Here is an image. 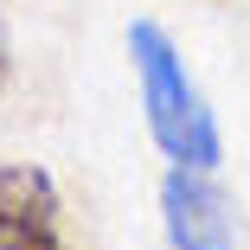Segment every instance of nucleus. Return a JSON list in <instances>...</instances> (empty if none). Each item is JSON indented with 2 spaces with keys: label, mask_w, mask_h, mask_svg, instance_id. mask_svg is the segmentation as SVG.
I'll return each mask as SVG.
<instances>
[{
  "label": "nucleus",
  "mask_w": 250,
  "mask_h": 250,
  "mask_svg": "<svg viewBox=\"0 0 250 250\" xmlns=\"http://www.w3.org/2000/svg\"><path fill=\"white\" fill-rule=\"evenodd\" d=\"M128 58L141 77V109H147V135L161 141V154L173 167H218L225 161V135L206 109L199 83L186 77V58L173 52L167 26L135 20L128 26Z\"/></svg>",
  "instance_id": "1"
},
{
  "label": "nucleus",
  "mask_w": 250,
  "mask_h": 250,
  "mask_svg": "<svg viewBox=\"0 0 250 250\" xmlns=\"http://www.w3.org/2000/svg\"><path fill=\"white\" fill-rule=\"evenodd\" d=\"M161 231L173 250H237V206L212 167H173L161 180Z\"/></svg>",
  "instance_id": "2"
},
{
  "label": "nucleus",
  "mask_w": 250,
  "mask_h": 250,
  "mask_svg": "<svg viewBox=\"0 0 250 250\" xmlns=\"http://www.w3.org/2000/svg\"><path fill=\"white\" fill-rule=\"evenodd\" d=\"M0 250H64L58 186L45 167H0Z\"/></svg>",
  "instance_id": "3"
},
{
  "label": "nucleus",
  "mask_w": 250,
  "mask_h": 250,
  "mask_svg": "<svg viewBox=\"0 0 250 250\" xmlns=\"http://www.w3.org/2000/svg\"><path fill=\"white\" fill-rule=\"evenodd\" d=\"M7 71H13V45H7V26H0V90H7Z\"/></svg>",
  "instance_id": "4"
}]
</instances>
